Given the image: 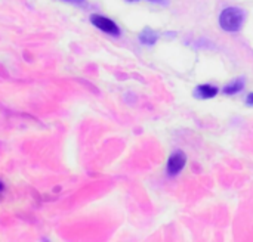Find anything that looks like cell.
<instances>
[{
	"mask_svg": "<svg viewBox=\"0 0 253 242\" xmlns=\"http://www.w3.org/2000/svg\"><path fill=\"white\" fill-rule=\"evenodd\" d=\"M246 19V10L236 7V6H230L225 7L221 15H219V25L224 31H230V33H236L239 31Z\"/></svg>",
	"mask_w": 253,
	"mask_h": 242,
	"instance_id": "1",
	"label": "cell"
},
{
	"mask_svg": "<svg viewBox=\"0 0 253 242\" xmlns=\"http://www.w3.org/2000/svg\"><path fill=\"white\" fill-rule=\"evenodd\" d=\"M90 22H92L96 28H99L101 31H104V33H107V34H110V35H120V28H119V25H117L114 21H111L110 18H107V16H102V15H92V16H90Z\"/></svg>",
	"mask_w": 253,
	"mask_h": 242,
	"instance_id": "2",
	"label": "cell"
},
{
	"mask_svg": "<svg viewBox=\"0 0 253 242\" xmlns=\"http://www.w3.org/2000/svg\"><path fill=\"white\" fill-rule=\"evenodd\" d=\"M185 163H187V157H185L184 152H181V151L173 152V154L169 157V161H168V173H169L170 176L179 174L181 170L184 169Z\"/></svg>",
	"mask_w": 253,
	"mask_h": 242,
	"instance_id": "3",
	"label": "cell"
},
{
	"mask_svg": "<svg viewBox=\"0 0 253 242\" xmlns=\"http://www.w3.org/2000/svg\"><path fill=\"white\" fill-rule=\"evenodd\" d=\"M139 40H141L142 44L151 46V44H154V43L159 40V34H157L154 30H151V28H145V30L139 34Z\"/></svg>",
	"mask_w": 253,
	"mask_h": 242,
	"instance_id": "4",
	"label": "cell"
},
{
	"mask_svg": "<svg viewBox=\"0 0 253 242\" xmlns=\"http://www.w3.org/2000/svg\"><path fill=\"white\" fill-rule=\"evenodd\" d=\"M218 93V87L212 86V84H202L197 87V92L196 95L203 98V99H209V98H213L215 95Z\"/></svg>",
	"mask_w": 253,
	"mask_h": 242,
	"instance_id": "5",
	"label": "cell"
},
{
	"mask_svg": "<svg viewBox=\"0 0 253 242\" xmlns=\"http://www.w3.org/2000/svg\"><path fill=\"white\" fill-rule=\"evenodd\" d=\"M243 87H245V80L239 78V80H234L231 84L225 86L224 92H225L227 95H234V93H239V92H242V90H243Z\"/></svg>",
	"mask_w": 253,
	"mask_h": 242,
	"instance_id": "6",
	"label": "cell"
},
{
	"mask_svg": "<svg viewBox=\"0 0 253 242\" xmlns=\"http://www.w3.org/2000/svg\"><path fill=\"white\" fill-rule=\"evenodd\" d=\"M151 3H156V4H162V6H168L169 4V0H148Z\"/></svg>",
	"mask_w": 253,
	"mask_h": 242,
	"instance_id": "7",
	"label": "cell"
},
{
	"mask_svg": "<svg viewBox=\"0 0 253 242\" xmlns=\"http://www.w3.org/2000/svg\"><path fill=\"white\" fill-rule=\"evenodd\" d=\"M65 1H70V3H74V4H80V6L86 4V0H65Z\"/></svg>",
	"mask_w": 253,
	"mask_h": 242,
	"instance_id": "8",
	"label": "cell"
},
{
	"mask_svg": "<svg viewBox=\"0 0 253 242\" xmlns=\"http://www.w3.org/2000/svg\"><path fill=\"white\" fill-rule=\"evenodd\" d=\"M246 102H248V105H253V93H251V95L248 96V101H246Z\"/></svg>",
	"mask_w": 253,
	"mask_h": 242,
	"instance_id": "9",
	"label": "cell"
},
{
	"mask_svg": "<svg viewBox=\"0 0 253 242\" xmlns=\"http://www.w3.org/2000/svg\"><path fill=\"white\" fill-rule=\"evenodd\" d=\"M3 189H4V186H3V183H1V182H0V194H1V192H3Z\"/></svg>",
	"mask_w": 253,
	"mask_h": 242,
	"instance_id": "10",
	"label": "cell"
},
{
	"mask_svg": "<svg viewBox=\"0 0 253 242\" xmlns=\"http://www.w3.org/2000/svg\"><path fill=\"white\" fill-rule=\"evenodd\" d=\"M127 1H138V0H127Z\"/></svg>",
	"mask_w": 253,
	"mask_h": 242,
	"instance_id": "11",
	"label": "cell"
}]
</instances>
